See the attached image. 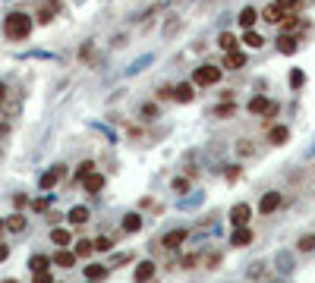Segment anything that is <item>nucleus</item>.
<instances>
[{
    "label": "nucleus",
    "mask_w": 315,
    "mask_h": 283,
    "mask_svg": "<svg viewBox=\"0 0 315 283\" xmlns=\"http://www.w3.org/2000/svg\"><path fill=\"white\" fill-rule=\"evenodd\" d=\"M32 25H35V19L22 10H16V13H7L4 16V38L7 41H26V38L32 35Z\"/></svg>",
    "instance_id": "obj_1"
},
{
    "label": "nucleus",
    "mask_w": 315,
    "mask_h": 283,
    "mask_svg": "<svg viewBox=\"0 0 315 283\" xmlns=\"http://www.w3.org/2000/svg\"><path fill=\"white\" fill-rule=\"evenodd\" d=\"M217 82H221V66H214V63H202L192 72V85L208 88V85H217Z\"/></svg>",
    "instance_id": "obj_2"
},
{
    "label": "nucleus",
    "mask_w": 315,
    "mask_h": 283,
    "mask_svg": "<svg viewBox=\"0 0 315 283\" xmlns=\"http://www.w3.org/2000/svg\"><path fill=\"white\" fill-rule=\"evenodd\" d=\"M57 10H60L57 0H47V4H44V7H38V13H35V22H38V25H51V22H54V16H57Z\"/></svg>",
    "instance_id": "obj_3"
},
{
    "label": "nucleus",
    "mask_w": 315,
    "mask_h": 283,
    "mask_svg": "<svg viewBox=\"0 0 315 283\" xmlns=\"http://www.w3.org/2000/svg\"><path fill=\"white\" fill-rule=\"evenodd\" d=\"M63 176H66V167H63V164H54V167L47 170V173L41 176V189L47 192V189H54V186H57V183H60Z\"/></svg>",
    "instance_id": "obj_4"
},
{
    "label": "nucleus",
    "mask_w": 315,
    "mask_h": 283,
    "mask_svg": "<svg viewBox=\"0 0 315 283\" xmlns=\"http://www.w3.org/2000/svg\"><path fill=\"white\" fill-rule=\"evenodd\" d=\"M249 217H252V208H249L246 201L230 208V223H233V226H246V223H249Z\"/></svg>",
    "instance_id": "obj_5"
},
{
    "label": "nucleus",
    "mask_w": 315,
    "mask_h": 283,
    "mask_svg": "<svg viewBox=\"0 0 315 283\" xmlns=\"http://www.w3.org/2000/svg\"><path fill=\"white\" fill-rule=\"evenodd\" d=\"M277 208H281V192H265L262 201H258V211H262L265 217H268L271 211H277Z\"/></svg>",
    "instance_id": "obj_6"
},
{
    "label": "nucleus",
    "mask_w": 315,
    "mask_h": 283,
    "mask_svg": "<svg viewBox=\"0 0 315 283\" xmlns=\"http://www.w3.org/2000/svg\"><path fill=\"white\" fill-rule=\"evenodd\" d=\"M26 226H29V217H26V214H19V211L10 214V217L4 220V230H7V233H22Z\"/></svg>",
    "instance_id": "obj_7"
},
{
    "label": "nucleus",
    "mask_w": 315,
    "mask_h": 283,
    "mask_svg": "<svg viewBox=\"0 0 315 283\" xmlns=\"http://www.w3.org/2000/svg\"><path fill=\"white\" fill-rule=\"evenodd\" d=\"M186 236H189V230H183V226H180V230H171V233H164L161 245H164V249H180V245H183V239H186Z\"/></svg>",
    "instance_id": "obj_8"
},
{
    "label": "nucleus",
    "mask_w": 315,
    "mask_h": 283,
    "mask_svg": "<svg viewBox=\"0 0 315 283\" xmlns=\"http://www.w3.org/2000/svg\"><path fill=\"white\" fill-rule=\"evenodd\" d=\"M51 264H57V268H63V271L76 268V252H69V249H57V255L51 258Z\"/></svg>",
    "instance_id": "obj_9"
},
{
    "label": "nucleus",
    "mask_w": 315,
    "mask_h": 283,
    "mask_svg": "<svg viewBox=\"0 0 315 283\" xmlns=\"http://www.w3.org/2000/svg\"><path fill=\"white\" fill-rule=\"evenodd\" d=\"M230 245H236V249H246V245H252V230H249V226H236L233 236H230Z\"/></svg>",
    "instance_id": "obj_10"
},
{
    "label": "nucleus",
    "mask_w": 315,
    "mask_h": 283,
    "mask_svg": "<svg viewBox=\"0 0 315 283\" xmlns=\"http://www.w3.org/2000/svg\"><path fill=\"white\" fill-rule=\"evenodd\" d=\"M155 277V261H142V264H136V271H133V280L136 283H148Z\"/></svg>",
    "instance_id": "obj_11"
},
{
    "label": "nucleus",
    "mask_w": 315,
    "mask_h": 283,
    "mask_svg": "<svg viewBox=\"0 0 315 283\" xmlns=\"http://www.w3.org/2000/svg\"><path fill=\"white\" fill-rule=\"evenodd\" d=\"M51 242L57 245V249H66V245L72 242V233L66 230V226H54V230H51Z\"/></svg>",
    "instance_id": "obj_12"
},
{
    "label": "nucleus",
    "mask_w": 315,
    "mask_h": 283,
    "mask_svg": "<svg viewBox=\"0 0 315 283\" xmlns=\"http://www.w3.org/2000/svg\"><path fill=\"white\" fill-rule=\"evenodd\" d=\"M196 98V91H192V82H180L177 88H174V101H180V104H189Z\"/></svg>",
    "instance_id": "obj_13"
},
{
    "label": "nucleus",
    "mask_w": 315,
    "mask_h": 283,
    "mask_svg": "<svg viewBox=\"0 0 315 283\" xmlns=\"http://www.w3.org/2000/svg\"><path fill=\"white\" fill-rule=\"evenodd\" d=\"M258 19H265V22H268V25H281V19H284V10L271 4V7H265L262 13H258Z\"/></svg>",
    "instance_id": "obj_14"
},
{
    "label": "nucleus",
    "mask_w": 315,
    "mask_h": 283,
    "mask_svg": "<svg viewBox=\"0 0 315 283\" xmlns=\"http://www.w3.org/2000/svg\"><path fill=\"white\" fill-rule=\"evenodd\" d=\"M268 142L271 145H287L290 142V129L287 126H271L268 129Z\"/></svg>",
    "instance_id": "obj_15"
},
{
    "label": "nucleus",
    "mask_w": 315,
    "mask_h": 283,
    "mask_svg": "<svg viewBox=\"0 0 315 283\" xmlns=\"http://www.w3.org/2000/svg\"><path fill=\"white\" fill-rule=\"evenodd\" d=\"M66 217H69V223H72V226H82V223L91 217V211H88L85 204H76V208H69V214H66Z\"/></svg>",
    "instance_id": "obj_16"
},
{
    "label": "nucleus",
    "mask_w": 315,
    "mask_h": 283,
    "mask_svg": "<svg viewBox=\"0 0 315 283\" xmlns=\"http://www.w3.org/2000/svg\"><path fill=\"white\" fill-rule=\"evenodd\" d=\"M255 19H258V10H252V7H243V10H239V16H236V22L243 25V32H249V29L255 25Z\"/></svg>",
    "instance_id": "obj_17"
},
{
    "label": "nucleus",
    "mask_w": 315,
    "mask_h": 283,
    "mask_svg": "<svg viewBox=\"0 0 315 283\" xmlns=\"http://www.w3.org/2000/svg\"><path fill=\"white\" fill-rule=\"evenodd\" d=\"M82 186H85V192H88V195H98L101 189H104V176H101V173H91V176H85V179H82Z\"/></svg>",
    "instance_id": "obj_18"
},
{
    "label": "nucleus",
    "mask_w": 315,
    "mask_h": 283,
    "mask_svg": "<svg viewBox=\"0 0 315 283\" xmlns=\"http://www.w3.org/2000/svg\"><path fill=\"white\" fill-rule=\"evenodd\" d=\"M227 69H243L246 66V50H230L227 54V60H224Z\"/></svg>",
    "instance_id": "obj_19"
},
{
    "label": "nucleus",
    "mask_w": 315,
    "mask_h": 283,
    "mask_svg": "<svg viewBox=\"0 0 315 283\" xmlns=\"http://www.w3.org/2000/svg\"><path fill=\"white\" fill-rule=\"evenodd\" d=\"M296 41H300V38H290V35H281V38H277V50H281V54H296V47H300V44H296Z\"/></svg>",
    "instance_id": "obj_20"
},
{
    "label": "nucleus",
    "mask_w": 315,
    "mask_h": 283,
    "mask_svg": "<svg viewBox=\"0 0 315 283\" xmlns=\"http://www.w3.org/2000/svg\"><path fill=\"white\" fill-rule=\"evenodd\" d=\"M29 268H32V274L51 271V258H47V255H32V258H29Z\"/></svg>",
    "instance_id": "obj_21"
},
{
    "label": "nucleus",
    "mask_w": 315,
    "mask_h": 283,
    "mask_svg": "<svg viewBox=\"0 0 315 283\" xmlns=\"http://www.w3.org/2000/svg\"><path fill=\"white\" fill-rule=\"evenodd\" d=\"M139 230H142V214H136V211L126 214L123 217V233H139Z\"/></svg>",
    "instance_id": "obj_22"
},
{
    "label": "nucleus",
    "mask_w": 315,
    "mask_h": 283,
    "mask_svg": "<svg viewBox=\"0 0 315 283\" xmlns=\"http://www.w3.org/2000/svg\"><path fill=\"white\" fill-rule=\"evenodd\" d=\"M107 271H110L107 264H88V268H85V277H88L91 283H98V280H104V277H107Z\"/></svg>",
    "instance_id": "obj_23"
},
{
    "label": "nucleus",
    "mask_w": 315,
    "mask_h": 283,
    "mask_svg": "<svg viewBox=\"0 0 315 283\" xmlns=\"http://www.w3.org/2000/svg\"><path fill=\"white\" fill-rule=\"evenodd\" d=\"M249 107V113H268V107H271V101L265 98V94H255V98L246 104Z\"/></svg>",
    "instance_id": "obj_24"
},
{
    "label": "nucleus",
    "mask_w": 315,
    "mask_h": 283,
    "mask_svg": "<svg viewBox=\"0 0 315 283\" xmlns=\"http://www.w3.org/2000/svg\"><path fill=\"white\" fill-rule=\"evenodd\" d=\"M217 47H221V50H227V54H230V50H236V35H233V32H221Z\"/></svg>",
    "instance_id": "obj_25"
},
{
    "label": "nucleus",
    "mask_w": 315,
    "mask_h": 283,
    "mask_svg": "<svg viewBox=\"0 0 315 283\" xmlns=\"http://www.w3.org/2000/svg\"><path fill=\"white\" fill-rule=\"evenodd\" d=\"M243 44H246V47H252V50H258V47L265 44V38L258 35V32H252V29H249V32H243Z\"/></svg>",
    "instance_id": "obj_26"
},
{
    "label": "nucleus",
    "mask_w": 315,
    "mask_h": 283,
    "mask_svg": "<svg viewBox=\"0 0 315 283\" xmlns=\"http://www.w3.org/2000/svg\"><path fill=\"white\" fill-rule=\"evenodd\" d=\"M236 155H239V158H255V145H252L249 139H239V142H236Z\"/></svg>",
    "instance_id": "obj_27"
},
{
    "label": "nucleus",
    "mask_w": 315,
    "mask_h": 283,
    "mask_svg": "<svg viewBox=\"0 0 315 283\" xmlns=\"http://www.w3.org/2000/svg\"><path fill=\"white\" fill-rule=\"evenodd\" d=\"M233 113H236V107H233L230 101H224V104H217V107H214V117H217V120H230Z\"/></svg>",
    "instance_id": "obj_28"
},
{
    "label": "nucleus",
    "mask_w": 315,
    "mask_h": 283,
    "mask_svg": "<svg viewBox=\"0 0 315 283\" xmlns=\"http://www.w3.org/2000/svg\"><path fill=\"white\" fill-rule=\"evenodd\" d=\"M296 29H300V16L290 13V16L281 19V32H284V35H290V32H296Z\"/></svg>",
    "instance_id": "obj_29"
},
{
    "label": "nucleus",
    "mask_w": 315,
    "mask_h": 283,
    "mask_svg": "<svg viewBox=\"0 0 315 283\" xmlns=\"http://www.w3.org/2000/svg\"><path fill=\"white\" fill-rule=\"evenodd\" d=\"M91 252H95V242L91 239H79L76 242V258H88Z\"/></svg>",
    "instance_id": "obj_30"
},
{
    "label": "nucleus",
    "mask_w": 315,
    "mask_h": 283,
    "mask_svg": "<svg viewBox=\"0 0 315 283\" xmlns=\"http://www.w3.org/2000/svg\"><path fill=\"white\" fill-rule=\"evenodd\" d=\"M91 173H95V161H82L79 167H76V179L82 183L85 176H91Z\"/></svg>",
    "instance_id": "obj_31"
},
{
    "label": "nucleus",
    "mask_w": 315,
    "mask_h": 283,
    "mask_svg": "<svg viewBox=\"0 0 315 283\" xmlns=\"http://www.w3.org/2000/svg\"><path fill=\"white\" fill-rule=\"evenodd\" d=\"M296 249H300V252H312V249H315V233H306V236H300V242H296Z\"/></svg>",
    "instance_id": "obj_32"
},
{
    "label": "nucleus",
    "mask_w": 315,
    "mask_h": 283,
    "mask_svg": "<svg viewBox=\"0 0 315 283\" xmlns=\"http://www.w3.org/2000/svg\"><path fill=\"white\" fill-rule=\"evenodd\" d=\"M290 85L293 88H303L306 85V72L303 69H290Z\"/></svg>",
    "instance_id": "obj_33"
},
{
    "label": "nucleus",
    "mask_w": 315,
    "mask_h": 283,
    "mask_svg": "<svg viewBox=\"0 0 315 283\" xmlns=\"http://www.w3.org/2000/svg\"><path fill=\"white\" fill-rule=\"evenodd\" d=\"M274 7H281V10H284V16H290L296 7H300V0H274Z\"/></svg>",
    "instance_id": "obj_34"
},
{
    "label": "nucleus",
    "mask_w": 315,
    "mask_h": 283,
    "mask_svg": "<svg viewBox=\"0 0 315 283\" xmlns=\"http://www.w3.org/2000/svg\"><path fill=\"white\" fill-rule=\"evenodd\" d=\"M91 242H95V252H110V249H114V242H110L107 236H98V239H91Z\"/></svg>",
    "instance_id": "obj_35"
},
{
    "label": "nucleus",
    "mask_w": 315,
    "mask_h": 283,
    "mask_svg": "<svg viewBox=\"0 0 315 283\" xmlns=\"http://www.w3.org/2000/svg\"><path fill=\"white\" fill-rule=\"evenodd\" d=\"M265 274H268V271H265V264H262V261H255V264H249V277H252V280H258V277H265Z\"/></svg>",
    "instance_id": "obj_36"
},
{
    "label": "nucleus",
    "mask_w": 315,
    "mask_h": 283,
    "mask_svg": "<svg viewBox=\"0 0 315 283\" xmlns=\"http://www.w3.org/2000/svg\"><path fill=\"white\" fill-rule=\"evenodd\" d=\"M133 261V252H120V255H114V264L110 268H120V264H129Z\"/></svg>",
    "instance_id": "obj_37"
},
{
    "label": "nucleus",
    "mask_w": 315,
    "mask_h": 283,
    "mask_svg": "<svg viewBox=\"0 0 315 283\" xmlns=\"http://www.w3.org/2000/svg\"><path fill=\"white\" fill-rule=\"evenodd\" d=\"M239 173H243V167H236V164H233V167L227 170L224 176H227V183H236V179H239Z\"/></svg>",
    "instance_id": "obj_38"
},
{
    "label": "nucleus",
    "mask_w": 315,
    "mask_h": 283,
    "mask_svg": "<svg viewBox=\"0 0 315 283\" xmlns=\"http://www.w3.org/2000/svg\"><path fill=\"white\" fill-rule=\"evenodd\" d=\"M142 117H145V120H155V117H158V107H155V104H145V107H142Z\"/></svg>",
    "instance_id": "obj_39"
},
{
    "label": "nucleus",
    "mask_w": 315,
    "mask_h": 283,
    "mask_svg": "<svg viewBox=\"0 0 315 283\" xmlns=\"http://www.w3.org/2000/svg\"><path fill=\"white\" fill-rule=\"evenodd\" d=\"M29 204H32V211H47L51 201H47V198H35V201H29Z\"/></svg>",
    "instance_id": "obj_40"
},
{
    "label": "nucleus",
    "mask_w": 315,
    "mask_h": 283,
    "mask_svg": "<svg viewBox=\"0 0 315 283\" xmlns=\"http://www.w3.org/2000/svg\"><path fill=\"white\" fill-rule=\"evenodd\" d=\"M32 283H54V277H51V271H41V274L32 277Z\"/></svg>",
    "instance_id": "obj_41"
},
{
    "label": "nucleus",
    "mask_w": 315,
    "mask_h": 283,
    "mask_svg": "<svg viewBox=\"0 0 315 283\" xmlns=\"http://www.w3.org/2000/svg\"><path fill=\"white\" fill-rule=\"evenodd\" d=\"M164 98H174V88L171 85H161L158 88V101H164Z\"/></svg>",
    "instance_id": "obj_42"
},
{
    "label": "nucleus",
    "mask_w": 315,
    "mask_h": 283,
    "mask_svg": "<svg viewBox=\"0 0 315 283\" xmlns=\"http://www.w3.org/2000/svg\"><path fill=\"white\" fill-rule=\"evenodd\" d=\"M205 264H208V271H214V268H217V264H221V255H214V252H211V255L205 258Z\"/></svg>",
    "instance_id": "obj_43"
},
{
    "label": "nucleus",
    "mask_w": 315,
    "mask_h": 283,
    "mask_svg": "<svg viewBox=\"0 0 315 283\" xmlns=\"http://www.w3.org/2000/svg\"><path fill=\"white\" fill-rule=\"evenodd\" d=\"M189 189V179H174V192H186Z\"/></svg>",
    "instance_id": "obj_44"
},
{
    "label": "nucleus",
    "mask_w": 315,
    "mask_h": 283,
    "mask_svg": "<svg viewBox=\"0 0 315 283\" xmlns=\"http://www.w3.org/2000/svg\"><path fill=\"white\" fill-rule=\"evenodd\" d=\"M196 264H199V255H186V258H183V268H196Z\"/></svg>",
    "instance_id": "obj_45"
},
{
    "label": "nucleus",
    "mask_w": 315,
    "mask_h": 283,
    "mask_svg": "<svg viewBox=\"0 0 315 283\" xmlns=\"http://www.w3.org/2000/svg\"><path fill=\"white\" fill-rule=\"evenodd\" d=\"M13 204H16V208H26L29 198H26V195H13Z\"/></svg>",
    "instance_id": "obj_46"
},
{
    "label": "nucleus",
    "mask_w": 315,
    "mask_h": 283,
    "mask_svg": "<svg viewBox=\"0 0 315 283\" xmlns=\"http://www.w3.org/2000/svg\"><path fill=\"white\" fill-rule=\"evenodd\" d=\"M7 258H10V245L0 242V261H7Z\"/></svg>",
    "instance_id": "obj_47"
},
{
    "label": "nucleus",
    "mask_w": 315,
    "mask_h": 283,
    "mask_svg": "<svg viewBox=\"0 0 315 283\" xmlns=\"http://www.w3.org/2000/svg\"><path fill=\"white\" fill-rule=\"evenodd\" d=\"M47 220H51V223H60V220H63V214H57V211H47Z\"/></svg>",
    "instance_id": "obj_48"
},
{
    "label": "nucleus",
    "mask_w": 315,
    "mask_h": 283,
    "mask_svg": "<svg viewBox=\"0 0 315 283\" xmlns=\"http://www.w3.org/2000/svg\"><path fill=\"white\" fill-rule=\"evenodd\" d=\"M4 98H7V85L0 82V104H4Z\"/></svg>",
    "instance_id": "obj_49"
},
{
    "label": "nucleus",
    "mask_w": 315,
    "mask_h": 283,
    "mask_svg": "<svg viewBox=\"0 0 315 283\" xmlns=\"http://www.w3.org/2000/svg\"><path fill=\"white\" fill-rule=\"evenodd\" d=\"M4 283H19V280H4Z\"/></svg>",
    "instance_id": "obj_50"
},
{
    "label": "nucleus",
    "mask_w": 315,
    "mask_h": 283,
    "mask_svg": "<svg viewBox=\"0 0 315 283\" xmlns=\"http://www.w3.org/2000/svg\"><path fill=\"white\" fill-rule=\"evenodd\" d=\"M0 233H4V220H0Z\"/></svg>",
    "instance_id": "obj_51"
},
{
    "label": "nucleus",
    "mask_w": 315,
    "mask_h": 283,
    "mask_svg": "<svg viewBox=\"0 0 315 283\" xmlns=\"http://www.w3.org/2000/svg\"><path fill=\"white\" fill-rule=\"evenodd\" d=\"M88 283H91V280H88Z\"/></svg>",
    "instance_id": "obj_52"
}]
</instances>
